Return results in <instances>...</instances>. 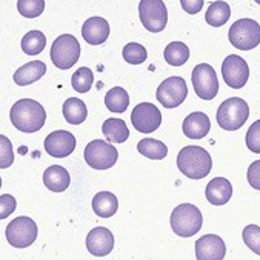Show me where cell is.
Here are the masks:
<instances>
[{"mask_svg": "<svg viewBox=\"0 0 260 260\" xmlns=\"http://www.w3.org/2000/svg\"><path fill=\"white\" fill-rule=\"evenodd\" d=\"M10 119L19 131L31 134L43 128L46 122V113L39 102L32 99H22L13 105Z\"/></svg>", "mask_w": 260, "mask_h": 260, "instance_id": "cell-1", "label": "cell"}, {"mask_svg": "<svg viewBox=\"0 0 260 260\" xmlns=\"http://www.w3.org/2000/svg\"><path fill=\"white\" fill-rule=\"evenodd\" d=\"M177 167L186 177L199 180L210 174L213 159L210 152L202 146H185L177 155Z\"/></svg>", "mask_w": 260, "mask_h": 260, "instance_id": "cell-2", "label": "cell"}, {"mask_svg": "<svg viewBox=\"0 0 260 260\" xmlns=\"http://www.w3.org/2000/svg\"><path fill=\"white\" fill-rule=\"evenodd\" d=\"M171 228L180 237L196 236L203 225V217L197 206L192 203H180L171 213Z\"/></svg>", "mask_w": 260, "mask_h": 260, "instance_id": "cell-3", "label": "cell"}, {"mask_svg": "<svg viewBox=\"0 0 260 260\" xmlns=\"http://www.w3.org/2000/svg\"><path fill=\"white\" fill-rule=\"evenodd\" d=\"M249 117V107L240 97H230L219 107L216 113L217 125L225 131L240 129Z\"/></svg>", "mask_w": 260, "mask_h": 260, "instance_id": "cell-4", "label": "cell"}, {"mask_svg": "<svg viewBox=\"0 0 260 260\" xmlns=\"http://www.w3.org/2000/svg\"><path fill=\"white\" fill-rule=\"evenodd\" d=\"M80 57V45L71 34L59 36L51 46V60L59 70L73 68Z\"/></svg>", "mask_w": 260, "mask_h": 260, "instance_id": "cell-5", "label": "cell"}, {"mask_svg": "<svg viewBox=\"0 0 260 260\" xmlns=\"http://www.w3.org/2000/svg\"><path fill=\"white\" fill-rule=\"evenodd\" d=\"M85 162L94 170H108L119 160V151L108 142L95 139L89 142L83 152Z\"/></svg>", "mask_w": 260, "mask_h": 260, "instance_id": "cell-6", "label": "cell"}, {"mask_svg": "<svg viewBox=\"0 0 260 260\" xmlns=\"http://www.w3.org/2000/svg\"><path fill=\"white\" fill-rule=\"evenodd\" d=\"M228 39L234 48L249 51L260 43V25L252 19H240L231 25Z\"/></svg>", "mask_w": 260, "mask_h": 260, "instance_id": "cell-7", "label": "cell"}, {"mask_svg": "<svg viewBox=\"0 0 260 260\" xmlns=\"http://www.w3.org/2000/svg\"><path fill=\"white\" fill-rule=\"evenodd\" d=\"M139 17L145 29L149 32H160L168 23V10L164 0H140Z\"/></svg>", "mask_w": 260, "mask_h": 260, "instance_id": "cell-8", "label": "cell"}, {"mask_svg": "<svg viewBox=\"0 0 260 260\" xmlns=\"http://www.w3.org/2000/svg\"><path fill=\"white\" fill-rule=\"evenodd\" d=\"M5 236L13 248H28L37 239V225L31 217L22 216L8 223Z\"/></svg>", "mask_w": 260, "mask_h": 260, "instance_id": "cell-9", "label": "cell"}, {"mask_svg": "<svg viewBox=\"0 0 260 260\" xmlns=\"http://www.w3.org/2000/svg\"><path fill=\"white\" fill-rule=\"evenodd\" d=\"M194 92L202 100H213L219 92V80L214 68L208 63H199L191 74Z\"/></svg>", "mask_w": 260, "mask_h": 260, "instance_id": "cell-10", "label": "cell"}, {"mask_svg": "<svg viewBox=\"0 0 260 260\" xmlns=\"http://www.w3.org/2000/svg\"><path fill=\"white\" fill-rule=\"evenodd\" d=\"M157 100L162 107L165 108H177L179 105H182L183 100L188 95V88H186V82L182 77L173 76L165 79L159 88H157Z\"/></svg>", "mask_w": 260, "mask_h": 260, "instance_id": "cell-11", "label": "cell"}, {"mask_svg": "<svg viewBox=\"0 0 260 260\" xmlns=\"http://www.w3.org/2000/svg\"><path fill=\"white\" fill-rule=\"evenodd\" d=\"M131 123L139 133L151 134L162 125V113L152 103H139L131 113Z\"/></svg>", "mask_w": 260, "mask_h": 260, "instance_id": "cell-12", "label": "cell"}, {"mask_svg": "<svg viewBox=\"0 0 260 260\" xmlns=\"http://www.w3.org/2000/svg\"><path fill=\"white\" fill-rule=\"evenodd\" d=\"M222 76L230 88L240 89L249 79V67L240 56L230 54L222 63Z\"/></svg>", "mask_w": 260, "mask_h": 260, "instance_id": "cell-13", "label": "cell"}, {"mask_svg": "<svg viewBox=\"0 0 260 260\" xmlns=\"http://www.w3.org/2000/svg\"><path fill=\"white\" fill-rule=\"evenodd\" d=\"M45 151L51 157L65 159L76 149V137L65 129L51 133L45 137Z\"/></svg>", "mask_w": 260, "mask_h": 260, "instance_id": "cell-14", "label": "cell"}, {"mask_svg": "<svg viewBox=\"0 0 260 260\" xmlns=\"http://www.w3.org/2000/svg\"><path fill=\"white\" fill-rule=\"evenodd\" d=\"M226 254V245L222 237L216 234H206L196 242L197 260H223Z\"/></svg>", "mask_w": 260, "mask_h": 260, "instance_id": "cell-15", "label": "cell"}, {"mask_svg": "<svg viewBox=\"0 0 260 260\" xmlns=\"http://www.w3.org/2000/svg\"><path fill=\"white\" fill-rule=\"evenodd\" d=\"M86 248L95 257L108 255L114 248V236L105 226H97L86 236Z\"/></svg>", "mask_w": 260, "mask_h": 260, "instance_id": "cell-16", "label": "cell"}, {"mask_svg": "<svg viewBox=\"0 0 260 260\" xmlns=\"http://www.w3.org/2000/svg\"><path fill=\"white\" fill-rule=\"evenodd\" d=\"M82 37L89 45H102L110 37V23L103 17H89L82 26Z\"/></svg>", "mask_w": 260, "mask_h": 260, "instance_id": "cell-17", "label": "cell"}, {"mask_svg": "<svg viewBox=\"0 0 260 260\" xmlns=\"http://www.w3.org/2000/svg\"><path fill=\"white\" fill-rule=\"evenodd\" d=\"M205 194H206V200L211 205L220 206L230 202L233 196V185L225 177H216L206 185Z\"/></svg>", "mask_w": 260, "mask_h": 260, "instance_id": "cell-18", "label": "cell"}, {"mask_svg": "<svg viewBox=\"0 0 260 260\" xmlns=\"http://www.w3.org/2000/svg\"><path fill=\"white\" fill-rule=\"evenodd\" d=\"M183 134L188 139H203L211 129V122L205 113H191L182 125Z\"/></svg>", "mask_w": 260, "mask_h": 260, "instance_id": "cell-19", "label": "cell"}, {"mask_svg": "<svg viewBox=\"0 0 260 260\" xmlns=\"http://www.w3.org/2000/svg\"><path fill=\"white\" fill-rule=\"evenodd\" d=\"M43 183L49 191L63 192L70 188L71 177H70V173L67 168H63L60 165H51L45 170Z\"/></svg>", "mask_w": 260, "mask_h": 260, "instance_id": "cell-20", "label": "cell"}, {"mask_svg": "<svg viewBox=\"0 0 260 260\" xmlns=\"http://www.w3.org/2000/svg\"><path fill=\"white\" fill-rule=\"evenodd\" d=\"M46 73V65L40 60H34V62H29V63H25L23 67H20L13 79H14V83L19 85V86H28L37 80H40Z\"/></svg>", "mask_w": 260, "mask_h": 260, "instance_id": "cell-21", "label": "cell"}, {"mask_svg": "<svg viewBox=\"0 0 260 260\" xmlns=\"http://www.w3.org/2000/svg\"><path fill=\"white\" fill-rule=\"evenodd\" d=\"M92 210L102 219L113 217L119 210V199L110 191H100L92 199Z\"/></svg>", "mask_w": 260, "mask_h": 260, "instance_id": "cell-22", "label": "cell"}, {"mask_svg": "<svg viewBox=\"0 0 260 260\" xmlns=\"http://www.w3.org/2000/svg\"><path fill=\"white\" fill-rule=\"evenodd\" d=\"M63 117L70 125H82L88 117L85 102L77 97H70L63 103Z\"/></svg>", "mask_w": 260, "mask_h": 260, "instance_id": "cell-23", "label": "cell"}, {"mask_svg": "<svg viewBox=\"0 0 260 260\" xmlns=\"http://www.w3.org/2000/svg\"><path fill=\"white\" fill-rule=\"evenodd\" d=\"M102 133L107 137L108 142H113V143H123L129 137V129L126 123L122 119H114V117L107 119L103 122Z\"/></svg>", "mask_w": 260, "mask_h": 260, "instance_id": "cell-24", "label": "cell"}, {"mask_svg": "<svg viewBox=\"0 0 260 260\" xmlns=\"http://www.w3.org/2000/svg\"><path fill=\"white\" fill-rule=\"evenodd\" d=\"M230 17H231V8L226 2H222V0L213 2L205 14L206 23L210 26H214V28L223 26L230 20Z\"/></svg>", "mask_w": 260, "mask_h": 260, "instance_id": "cell-25", "label": "cell"}, {"mask_svg": "<svg viewBox=\"0 0 260 260\" xmlns=\"http://www.w3.org/2000/svg\"><path fill=\"white\" fill-rule=\"evenodd\" d=\"M137 149L142 155H145V157L151 160H164L168 154V148L164 142L151 139V137L142 139L137 143Z\"/></svg>", "mask_w": 260, "mask_h": 260, "instance_id": "cell-26", "label": "cell"}, {"mask_svg": "<svg viewBox=\"0 0 260 260\" xmlns=\"http://www.w3.org/2000/svg\"><path fill=\"white\" fill-rule=\"evenodd\" d=\"M105 105L107 108L114 113V114H122L128 110L129 107V95L128 92L120 88V86H116V88H111L107 95H105Z\"/></svg>", "mask_w": 260, "mask_h": 260, "instance_id": "cell-27", "label": "cell"}, {"mask_svg": "<svg viewBox=\"0 0 260 260\" xmlns=\"http://www.w3.org/2000/svg\"><path fill=\"white\" fill-rule=\"evenodd\" d=\"M45 46H46V37L39 29H32V31L26 32L22 39V49L28 56L40 54L45 49Z\"/></svg>", "mask_w": 260, "mask_h": 260, "instance_id": "cell-28", "label": "cell"}, {"mask_svg": "<svg viewBox=\"0 0 260 260\" xmlns=\"http://www.w3.org/2000/svg\"><path fill=\"white\" fill-rule=\"evenodd\" d=\"M189 59V48L183 42H171L165 48V60L173 67H182Z\"/></svg>", "mask_w": 260, "mask_h": 260, "instance_id": "cell-29", "label": "cell"}, {"mask_svg": "<svg viewBox=\"0 0 260 260\" xmlns=\"http://www.w3.org/2000/svg\"><path fill=\"white\" fill-rule=\"evenodd\" d=\"M92 83H94V74L86 67L79 68L71 77V85L77 92H88L91 89Z\"/></svg>", "mask_w": 260, "mask_h": 260, "instance_id": "cell-30", "label": "cell"}, {"mask_svg": "<svg viewBox=\"0 0 260 260\" xmlns=\"http://www.w3.org/2000/svg\"><path fill=\"white\" fill-rule=\"evenodd\" d=\"M122 56H123L125 62H128L131 65H140L146 60L148 53L143 45H140L137 42H131V43L125 45V48L122 51Z\"/></svg>", "mask_w": 260, "mask_h": 260, "instance_id": "cell-31", "label": "cell"}, {"mask_svg": "<svg viewBox=\"0 0 260 260\" xmlns=\"http://www.w3.org/2000/svg\"><path fill=\"white\" fill-rule=\"evenodd\" d=\"M19 13L26 19H36L45 11V0H19Z\"/></svg>", "mask_w": 260, "mask_h": 260, "instance_id": "cell-32", "label": "cell"}, {"mask_svg": "<svg viewBox=\"0 0 260 260\" xmlns=\"http://www.w3.org/2000/svg\"><path fill=\"white\" fill-rule=\"evenodd\" d=\"M14 162V151H13V143L11 140L0 134V170H7L13 165Z\"/></svg>", "mask_w": 260, "mask_h": 260, "instance_id": "cell-33", "label": "cell"}, {"mask_svg": "<svg viewBox=\"0 0 260 260\" xmlns=\"http://www.w3.org/2000/svg\"><path fill=\"white\" fill-rule=\"evenodd\" d=\"M245 245L255 254L260 255V226L257 225H248L243 228L242 233Z\"/></svg>", "mask_w": 260, "mask_h": 260, "instance_id": "cell-34", "label": "cell"}, {"mask_svg": "<svg viewBox=\"0 0 260 260\" xmlns=\"http://www.w3.org/2000/svg\"><path fill=\"white\" fill-rule=\"evenodd\" d=\"M245 140H246V146L249 151L260 154V119L255 120L249 126V129L245 136Z\"/></svg>", "mask_w": 260, "mask_h": 260, "instance_id": "cell-35", "label": "cell"}, {"mask_svg": "<svg viewBox=\"0 0 260 260\" xmlns=\"http://www.w3.org/2000/svg\"><path fill=\"white\" fill-rule=\"evenodd\" d=\"M16 206H17V202L11 194L0 196V220L11 216L16 211Z\"/></svg>", "mask_w": 260, "mask_h": 260, "instance_id": "cell-36", "label": "cell"}, {"mask_svg": "<svg viewBox=\"0 0 260 260\" xmlns=\"http://www.w3.org/2000/svg\"><path fill=\"white\" fill-rule=\"evenodd\" d=\"M246 177H248V183L254 189H258L260 191V160H255L254 164L249 165L248 173H246Z\"/></svg>", "mask_w": 260, "mask_h": 260, "instance_id": "cell-37", "label": "cell"}, {"mask_svg": "<svg viewBox=\"0 0 260 260\" xmlns=\"http://www.w3.org/2000/svg\"><path fill=\"white\" fill-rule=\"evenodd\" d=\"M205 0H180L182 10L188 14H197L202 11Z\"/></svg>", "mask_w": 260, "mask_h": 260, "instance_id": "cell-38", "label": "cell"}, {"mask_svg": "<svg viewBox=\"0 0 260 260\" xmlns=\"http://www.w3.org/2000/svg\"><path fill=\"white\" fill-rule=\"evenodd\" d=\"M254 2H257V4H258V5H260V0H254Z\"/></svg>", "mask_w": 260, "mask_h": 260, "instance_id": "cell-39", "label": "cell"}, {"mask_svg": "<svg viewBox=\"0 0 260 260\" xmlns=\"http://www.w3.org/2000/svg\"><path fill=\"white\" fill-rule=\"evenodd\" d=\"M0 188H2V179H0Z\"/></svg>", "mask_w": 260, "mask_h": 260, "instance_id": "cell-40", "label": "cell"}]
</instances>
